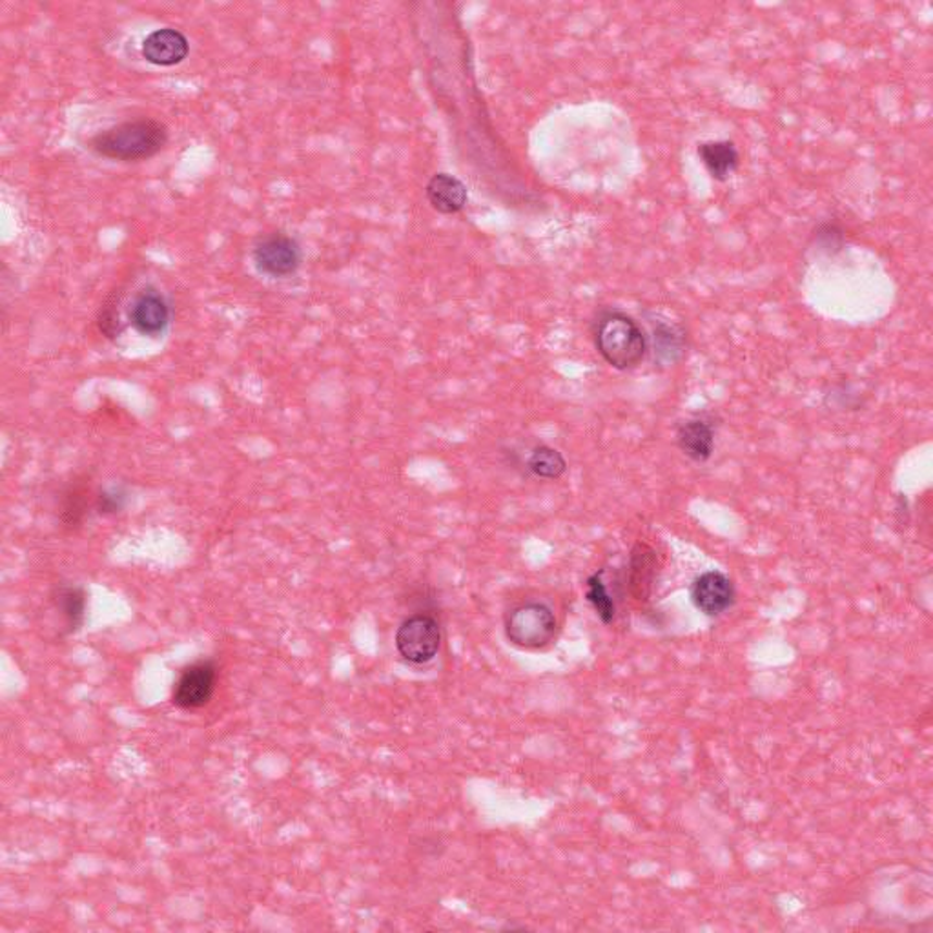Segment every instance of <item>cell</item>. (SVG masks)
<instances>
[{
  "label": "cell",
  "mask_w": 933,
  "mask_h": 933,
  "mask_svg": "<svg viewBox=\"0 0 933 933\" xmlns=\"http://www.w3.org/2000/svg\"><path fill=\"white\" fill-rule=\"evenodd\" d=\"M394 642L399 657L407 663L425 665L438 657L441 649V627L433 614H411L399 625Z\"/></svg>",
  "instance_id": "cell-4"
},
{
  "label": "cell",
  "mask_w": 933,
  "mask_h": 933,
  "mask_svg": "<svg viewBox=\"0 0 933 933\" xmlns=\"http://www.w3.org/2000/svg\"><path fill=\"white\" fill-rule=\"evenodd\" d=\"M602 576L604 571H598L587 579L585 582V600L590 604V608L595 609L596 617L602 620L604 624H613L614 619H617V602L609 593Z\"/></svg>",
  "instance_id": "cell-17"
},
{
  "label": "cell",
  "mask_w": 933,
  "mask_h": 933,
  "mask_svg": "<svg viewBox=\"0 0 933 933\" xmlns=\"http://www.w3.org/2000/svg\"><path fill=\"white\" fill-rule=\"evenodd\" d=\"M190 53V42L179 29L161 28L148 35L142 42V57L153 66L170 69L181 64Z\"/></svg>",
  "instance_id": "cell-10"
},
{
  "label": "cell",
  "mask_w": 933,
  "mask_h": 933,
  "mask_svg": "<svg viewBox=\"0 0 933 933\" xmlns=\"http://www.w3.org/2000/svg\"><path fill=\"white\" fill-rule=\"evenodd\" d=\"M169 142V128L158 119L124 121L91 137L90 148L97 156L113 161H145L153 158Z\"/></svg>",
  "instance_id": "cell-2"
},
{
  "label": "cell",
  "mask_w": 933,
  "mask_h": 933,
  "mask_svg": "<svg viewBox=\"0 0 933 933\" xmlns=\"http://www.w3.org/2000/svg\"><path fill=\"white\" fill-rule=\"evenodd\" d=\"M217 684V665L212 660H197L181 671L175 682L172 702L181 709H199L212 700Z\"/></svg>",
  "instance_id": "cell-6"
},
{
  "label": "cell",
  "mask_w": 933,
  "mask_h": 933,
  "mask_svg": "<svg viewBox=\"0 0 933 933\" xmlns=\"http://www.w3.org/2000/svg\"><path fill=\"white\" fill-rule=\"evenodd\" d=\"M647 323L651 328L647 345L655 366L668 369L681 363L687 352V336L682 325L660 314L647 315Z\"/></svg>",
  "instance_id": "cell-7"
},
{
  "label": "cell",
  "mask_w": 933,
  "mask_h": 933,
  "mask_svg": "<svg viewBox=\"0 0 933 933\" xmlns=\"http://www.w3.org/2000/svg\"><path fill=\"white\" fill-rule=\"evenodd\" d=\"M126 503H128V490L124 489L123 485H112L97 496L96 511L101 517H112L123 511Z\"/></svg>",
  "instance_id": "cell-20"
},
{
  "label": "cell",
  "mask_w": 933,
  "mask_h": 933,
  "mask_svg": "<svg viewBox=\"0 0 933 933\" xmlns=\"http://www.w3.org/2000/svg\"><path fill=\"white\" fill-rule=\"evenodd\" d=\"M593 341L598 354L617 371H633L649 354L646 331L624 310H600L593 321Z\"/></svg>",
  "instance_id": "cell-1"
},
{
  "label": "cell",
  "mask_w": 933,
  "mask_h": 933,
  "mask_svg": "<svg viewBox=\"0 0 933 933\" xmlns=\"http://www.w3.org/2000/svg\"><path fill=\"white\" fill-rule=\"evenodd\" d=\"M55 609L64 620L66 631L75 633L85 625L86 590L80 585H61L53 595Z\"/></svg>",
  "instance_id": "cell-15"
},
{
  "label": "cell",
  "mask_w": 933,
  "mask_h": 933,
  "mask_svg": "<svg viewBox=\"0 0 933 933\" xmlns=\"http://www.w3.org/2000/svg\"><path fill=\"white\" fill-rule=\"evenodd\" d=\"M425 194H427L428 204L441 215L460 214L469 201L467 186L455 175L445 174V172L434 174L428 179Z\"/></svg>",
  "instance_id": "cell-12"
},
{
  "label": "cell",
  "mask_w": 933,
  "mask_h": 933,
  "mask_svg": "<svg viewBox=\"0 0 933 933\" xmlns=\"http://www.w3.org/2000/svg\"><path fill=\"white\" fill-rule=\"evenodd\" d=\"M698 159L711 179L725 183L741 166V152L730 139L698 142Z\"/></svg>",
  "instance_id": "cell-13"
},
{
  "label": "cell",
  "mask_w": 933,
  "mask_h": 933,
  "mask_svg": "<svg viewBox=\"0 0 933 933\" xmlns=\"http://www.w3.org/2000/svg\"><path fill=\"white\" fill-rule=\"evenodd\" d=\"M253 264L259 274L283 279L298 272L303 261L299 242L283 232L261 237L252 250Z\"/></svg>",
  "instance_id": "cell-5"
},
{
  "label": "cell",
  "mask_w": 933,
  "mask_h": 933,
  "mask_svg": "<svg viewBox=\"0 0 933 933\" xmlns=\"http://www.w3.org/2000/svg\"><path fill=\"white\" fill-rule=\"evenodd\" d=\"M692 600L700 613L719 617L735 602V585L727 574L706 571L693 582Z\"/></svg>",
  "instance_id": "cell-8"
},
{
  "label": "cell",
  "mask_w": 933,
  "mask_h": 933,
  "mask_svg": "<svg viewBox=\"0 0 933 933\" xmlns=\"http://www.w3.org/2000/svg\"><path fill=\"white\" fill-rule=\"evenodd\" d=\"M172 312L163 294L156 288H145L137 294L129 307V323L141 336L158 338L169 328Z\"/></svg>",
  "instance_id": "cell-9"
},
{
  "label": "cell",
  "mask_w": 933,
  "mask_h": 933,
  "mask_svg": "<svg viewBox=\"0 0 933 933\" xmlns=\"http://www.w3.org/2000/svg\"><path fill=\"white\" fill-rule=\"evenodd\" d=\"M811 242L821 252L828 253V256H835L846 245L844 228L838 223H835V221H822V223L816 226V231L811 232Z\"/></svg>",
  "instance_id": "cell-19"
},
{
  "label": "cell",
  "mask_w": 933,
  "mask_h": 933,
  "mask_svg": "<svg viewBox=\"0 0 933 933\" xmlns=\"http://www.w3.org/2000/svg\"><path fill=\"white\" fill-rule=\"evenodd\" d=\"M99 331L107 336L108 339H115L123 334L124 326L123 321H121V315H119V310L113 309V307H104L101 310V314H99Z\"/></svg>",
  "instance_id": "cell-21"
},
{
  "label": "cell",
  "mask_w": 933,
  "mask_h": 933,
  "mask_svg": "<svg viewBox=\"0 0 933 933\" xmlns=\"http://www.w3.org/2000/svg\"><path fill=\"white\" fill-rule=\"evenodd\" d=\"M88 493L90 489L83 482H74L64 490L61 500V522L64 527L77 528L83 523L90 506Z\"/></svg>",
  "instance_id": "cell-18"
},
{
  "label": "cell",
  "mask_w": 933,
  "mask_h": 933,
  "mask_svg": "<svg viewBox=\"0 0 933 933\" xmlns=\"http://www.w3.org/2000/svg\"><path fill=\"white\" fill-rule=\"evenodd\" d=\"M527 471L535 478L560 480L568 473V461L560 450L549 445H536L527 458Z\"/></svg>",
  "instance_id": "cell-16"
},
{
  "label": "cell",
  "mask_w": 933,
  "mask_h": 933,
  "mask_svg": "<svg viewBox=\"0 0 933 933\" xmlns=\"http://www.w3.org/2000/svg\"><path fill=\"white\" fill-rule=\"evenodd\" d=\"M655 573H657L655 551L646 544H636L631 552L630 569H627V584H630L631 595L635 596L636 600L649 598Z\"/></svg>",
  "instance_id": "cell-14"
},
{
  "label": "cell",
  "mask_w": 933,
  "mask_h": 933,
  "mask_svg": "<svg viewBox=\"0 0 933 933\" xmlns=\"http://www.w3.org/2000/svg\"><path fill=\"white\" fill-rule=\"evenodd\" d=\"M676 444L689 460L697 463L708 461L714 452L713 420L706 414L687 418L686 422L679 425Z\"/></svg>",
  "instance_id": "cell-11"
},
{
  "label": "cell",
  "mask_w": 933,
  "mask_h": 933,
  "mask_svg": "<svg viewBox=\"0 0 933 933\" xmlns=\"http://www.w3.org/2000/svg\"><path fill=\"white\" fill-rule=\"evenodd\" d=\"M503 631L511 646L538 651L557 638V614L544 602L518 604L506 614Z\"/></svg>",
  "instance_id": "cell-3"
}]
</instances>
